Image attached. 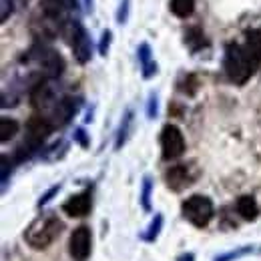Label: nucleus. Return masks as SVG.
<instances>
[{
  "label": "nucleus",
  "mask_w": 261,
  "mask_h": 261,
  "mask_svg": "<svg viewBox=\"0 0 261 261\" xmlns=\"http://www.w3.org/2000/svg\"><path fill=\"white\" fill-rule=\"evenodd\" d=\"M223 68H225V74L229 76L231 83L245 85L255 74L259 65L247 55V50L241 44L229 42L225 46V55H223Z\"/></svg>",
  "instance_id": "f257e3e1"
},
{
  "label": "nucleus",
  "mask_w": 261,
  "mask_h": 261,
  "mask_svg": "<svg viewBox=\"0 0 261 261\" xmlns=\"http://www.w3.org/2000/svg\"><path fill=\"white\" fill-rule=\"evenodd\" d=\"M61 231H63V223L59 221V217L48 213L44 217L34 219L31 223V227L27 229V233H24V239L34 249H44L57 239V235Z\"/></svg>",
  "instance_id": "f03ea898"
},
{
  "label": "nucleus",
  "mask_w": 261,
  "mask_h": 261,
  "mask_svg": "<svg viewBox=\"0 0 261 261\" xmlns=\"http://www.w3.org/2000/svg\"><path fill=\"white\" fill-rule=\"evenodd\" d=\"M61 34L70 44L72 55L81 65H87L93 59V42H91L89 33L85 31V27L81 24V20H72V18L66 20L61 27Z\"/></svg>",
  "instance_id": "7ed1b4c3"
},
{
  "label": "nucleus",
  "mask_w": 261,
  "mask_h": 261,
  "mask_svg": "<svg viewBox=\"0 0 261 261\" xmlns=\"http://www.w3.org/2000/svg\"><path fill=\"white\" fill-rule=\"evenodd\" d=\"M27 61L34 63L44 79H59L65 72V59L61 57V53L40 42L29 50Z\"/></svg>",
  "instance_id": "20e7f679"
},
{
  "label": "nucleus",
  "mask_w": 261,
  "mask_h": 261,
  "mask_svg": "<svg viewBox=\"0 0 261 261\" xmlns=\"http://www.w3.org/2000/svg\"><path fill=\"white\" fill-rule=\"evenodd\" d=\"M183 217L195 227H205L213 219V201L205 195H191L183 201Z\"/></svg>",
  "instance_id": "39448f33"
},
{
  "label": "nucleus",
  "mask_w": 261,
  "mask_h": 261,
  "mask_svg": "<svg viewBox=\"0 0 261 261\" xmlns=\"http://www.w3.org/2000/svg\"><path fill=\"white\" fill-rule=\"evenodd\" d=\"M61 98L57 95L55 85L50 83V79H40L33 89H31V105L38 111H53L57 107Z\"/></svg>",
  "instance_id": "423d86ee"
},
{
  "label": "nucleus",
  "mask_w": 261,
  "mask_h": 261,
  "mask_svg": "<svg viewBox=\"0 0 261 261\" xmlns=\"http://www.w3.org/2000/svg\"><path fill=\"white\" fill-rule=\"evenodd\" d=\"M161 151L163 159L171 161L185 153V137L177 125H165L161 130Z\"/></svg>",
  "instance_id": "0eeeda50"
},
{
  "label": "nucleus",
  "mask_w": 261,
  "mask_h": 261,
  "mask_svg": "<svg viewBox=\"0 0 261 261\" xmlns=\"http://www.w3.org/2000/svg\"><path fill=\"white\" fill-rule=\"evenodd\" d=\"M76 111H79V98L63 97L57 102V107L48 113V121L55 127H63L66 123H70V119L76 115Z\"/></svg>",
  "instance_id": "6e6552de"
},
{
  "label": "nucleus",
  "mask_w": 261,
  "mask_h": 261,
  "mask_svg": "<svg viewBox=\"0 0 261 261\" xmlns=\"http://www.w3.org/2000/svg\"><path fill=\"white\" fill-rule=\"evenodd\" d=\"M68 249L70 255L74 259L85 261L91 253V229L89 227H79L72 231L70 241H68Z\"/></svg>",
  "instance_id": "1a4fd4ad"
},
{
  "label": "nucleus",
  "mask_w": 261,
  "mask_h": 261,
  "mask_svg": "<svg viewBox=\"0 0 261 261\" xmlns=\"http://www.w3.org/2000/svg\"><path fill=\"white\" fill-rule=\"evenodd\" d=\"M53 130H55V125L48 121V117L34 115V117L29 119V123H27V133H29V139H27V141H31L34 145L42 147L44 139H46Z\"/></svg>",
  "instance_id": "9d476101"
},
{
  "label": "nucleus",
  "mask_w": 261,
  "mask_h": 261,
  "mask_svg": "<svg viewBox=\"0 0 261 261\" xmlns=\"http://www.w3.org/2000/svg\"><path fill=\"white\" fill-rule=\"evenodd\" d=\"M70 4L66 0H40V14H44L48 20L57 22V24H65L68 18V12H70Z\"/></svg>",
  "instance_id": "9b49d317"
},
{
  "label": "nucleus",
  "mask_w": 261,
  "mask_h": 261,
  "mask_svg": "<svg viewBox=\"0 0 261 261\" xmlns=\"http://www.w3.org/2000/svg\"><path fill=\"white\" fill-rule=\"evenodd\" d=\"M91 207H93L91 193L85 191V193L68 197L65 201V205H63V211H65L68 217H87L91 213Z\"/></svg>",
  "instance_id": "f8f14e48"
},
{
  "label": "nucleus",
  "mask_w": 261,
  "mask_h": 261,
  "mask_svg": "<svg viewBox=\"0 0 261 261\" xmlns=\"http://www.w3.org/2000/svg\"><path fill=\"white\" fill-rule=\"evenodd\" d=\"M165 181H167L169 189L181 191V189H185L187 185H191L193 177H191L187 165H175V167H171V169L165 173Z\"/></svg>",
  "instance_id": "ddd939ff"
},
{
  "label": "nucleus",
  "mask_w": 261,
  "mask_h": 261,
  "mask_svg": "<svg viewBox=\"0 0 261 261\" xmlns=\"http://www.w3.org/2000/svg\"><path fill=\"white\" fill-rule=\"evenodd\" d=\"M137 59L141 65V74L143 79H153L157 74V63L153 59V50L149 46V42H141L137 48Z\"/></svg>",
  "instance_id": "4468645a"
},
{
  "label": "nucleus",
  "mask_w": 261,
  "mask_h": 261,
  "mask_svg": "<svg viewBox=\"0 0 261 261\" xmlns=\"http://www.w3.org/2000/svg\"><path fill=\"white\" fill-rule=\"evenodd\" d=\"M243 48L261 66V29H251V31L245 33V44H243Z\"/></svg>",
  "instance_id": "2eb2a0df"
},
{
  "label": "nucleus",
  "mask_w": 261,
  "mask_h": 261,
  "mask_svg": "<svg viewBox=\"0 0 261 261\" xmlns=\"http://www.w3.org/2000/svg\"><path fill=\"white\" fill-rule=\"evenodd\" d=\"M237 213H239L243 219L253 221V219L259 215V205H257V201L251 195H243L237 199Z\"/></svg>",
  "instance_id": "dca6fc26"
},
{
  "label": "nucleus",
  "mask_w": 261,
  "mask_h": 261,
  "mask_svg": "<svg viewBox=\"0 0 261 261\" xmlns=\"http://www.w3.org/2000/svg\"><path fill=\"white\" fill-rule=\"evenodd\" d=\"M171 12L179 18H189L195 12V0H171Z\"/></svg>",
  "instance_id": "f3484780"
},
{
  "label": "nucleus",
  "mask_w": 261,
  "mask_h": 261,
  "mask_svg": "<svg viewBox=\"0 0 261 261\" xmlns=\"http://www.w3.org/2000/svg\"><path fill=\"white\" fill-rule=\"evenodd\" d=\"M185 44L191 48V50H197V48H203L207 44V38H205V33L199 29V27H191L187 33H185Z\"/></svg>",
  "instance_id": "a211bd4d"
},
{
  "label": "nucleus",
  "mask_w": 261,
  "mask_h": 261,
  "mask_svg": "<svg viewBox=\"0 0 261 261\" xmlns=\"http://www.w3.org/2000/svg\"><path fill=\"white\" fill-rule=\"evenodd\" d=\"M16 133H18V123L14 119H8V117H2L0 119V141L2 143L10 141Z\"/></svg>",
  "instance_id": "6ab92c4d"
},
{
  "label": "nucleus",
  "mask_w": 261,
  "mask_h": 261,
  "mask_svg": "<svg viewBox=\"0 0 261 261\" xmlns=\"http://www.w3.org/2000/svg\"><path fill=\"white\" fill-rule=\"evenodd\" d=\"M130 125H133V113H130V111H127V113H125V117H123V121H121L119 133H117V143H115V149H121V147L125 145V141H127V137H129Z\"/></svg>",
  "instance_id": "aec40b11"
},
{
  "label": "nucleus",
  "mask_w": 261,
  "mask_h": 261,
  "mask_svg": "<svg viewBox=\"0 0 261 261\" xmlns=\"http://www.w3.org/2000/svg\"><path fill=\"white\" fill-rule=\"evenodd\" d=\"M151 191H153V181L151 177L143 179V191H141V203L145 211H151Z\"/></svg>",
  "instance_id": "412c9836"
},
{
  "label": "nucleus",
  "mask_w": 261,
  "mask_h": 261,
  "mask_svg": "<svg viewBox=\"0 0 261 261\" xmlns=\"http://www.w3.org/2000/svg\"><path fill=\"white\" fill-rule=\"evenodd\" d=\"M197 87H199V83H197L195 74H187V76L183 79V83H179V89H181L183 93H187L189 97H193V95H195Z\"/></svg>",
  "instance_id": "4be33fe9"
},
{
  "label": "nucleus",
  "mask_w": 261,
  "mask_h": 261,
  "mask_svg": "<svg viewBox=\"0 0 261 261\" xmlns=\"http://www.w3.org/2000/svg\"><path fill=\"white\" fill-rule=\"evenodd\" d=\"M111 40H113V33L107 29L100 34V42H98V55L100 57H107L109 55V48H111Z\"/></svg>",
  "instance_id": "5701e85b"
},
{
  "label": "nucleus",
  "mask_w": 261,
  "mask_h": 261,
  "mask_svg": "<svg viewBox=\"0 0 261 261\" xmlns=\"http://www.w3.org/2000/svg\"><path fill=\"white\" fill-rule=\"evenodd\" d=\"M129 12H130V0H121L119 10H117V22H119V24H127Z\"/></svg>",
  "instance_id": "b1692460"
},
{
  "label": "nucleus",
  "mask_w": 261,
  "mask_h": 261,
  "mask_svg": "<svg viewBox=\"0 0 261 261\" xmlns=\"http://www.w3.org/2000/svg\"><path fill=\"white\" fill-rule=\"evenodd\" d=\"M161 225H163V217H161V215H157V217H155V221L151 223V227L145 231V239H149V241H151V239H155V237H157V233H159V229H161Z\"/></svg>",
  "instance_id": "393cba45"
},
{
  "label": "nucleus",
  "mask_w": 261,
  "mask_h": 261,
  "mask_svg": "<svg viewBox=\"0 0 261 261\" xmlns=\"http://www.w3.org/2000/svg\"><path fill=\"white\" fill-rule=\"evenodd\" d=\"M14 10V2L12 0H2V14H0V22H6L8 16L12 14Z\"/></svg>",
  "instance_id": "a878e982"
},
{
  "label": "nucleus",
  "mask_w": 261,
  "mask_h": 261,
  "mask_svg": "<svg viewBox=\"0 0 261 261\" xmlns=\"http://www.w3.org/2000/svg\"><path fill=\"white\" fill-rule=\"evenodd\" d=\"M147 117H149V119H155V117H157V95H155V93L149 97V105H147Z\"/></svg>",
  "instance_id": "bb28decb"
},
{
  "label": "nucleus",
  "mask_w": 261,
  "mask_h": 261,
  "mask_svg": "<svg viewBox=\"0 0 261 261\" xmlns=\"http://www.w3.org/2000/svg\"><path fill=\"white\" fill-rule=\"evenodd\" d=\"M74 141L81 145V147H89V137H87V133H85V129H76L74 130Z\"/></svg>",
  "instance_id": "cd10ccee"
},
{
  "label": "nucleus",
  "mask_w": 261,
  "mask_h": 261,
  "mask_svg": "<svg viewBox=\"0 0 261 261\" xmlns=\"http://www.w3.org/2000/svg\"><path fill=\"white\" fill-rule=\"evenodd\" d=\"M59 189H61V185H55V187H53V189H50V191H48L46 195H42V197H40V201H38V205H44V203H46V201H48L50 197H55V193H59Z\"/></svg>",
  "instance_id": "c85d7f7f"
},
{
  "label": "nucleus",
  "mask_w": 261,
  "mask_h": 261,
  "mask_svg": "<svg viewBox=\"0 0 261 261\" xmlns=\"http://www.w3.org/2000/svg\"><path fill=\"white\" fill-rule=\"evenodd\" d=\"M93 0H85V8H87V12H93Z\"/></svg>",
  "instance_id": "c756f323"
},
{
  "label": "nucleus",
  "mask_w": 261,
  "mask_h": 261,
  "mask_svg": "<svg viewBox=\"0 0 261 261\" xmlns=\"http://www.w3.org/2000/svg\"><path fill=\"white\" fill-rule=\"evenodd\" d=\"M179 261H193V255H183Z\"/></svg>",
  "instance_id": "7c9ffc66"
}]
</instances>
